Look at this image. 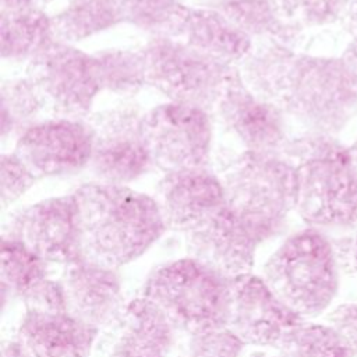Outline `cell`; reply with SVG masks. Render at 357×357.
<instances>
[{"mask_svg":"<svg viewBox=\"0 0 357 357\" xmlns=\"http://www.w3.org/2000/svg\"><path fill=\"white\" fill-rule=\"evenodd\" d=\"M245 85L307 132L333 134L357 110V73L342 59L257 40L238 66Z\"/></svg>","mask_w":357,"mask_h":357,"instance_id":"obj_1","label":"cell"},{"mask_svg":"<svg viewBox=\"0 0 357 357\" xmlns=\"http://www.w3.org/2000/svg\"><path fill=\"white\" fill-rule=\"evenodd\" d=\"M79 206L84 255L120 268L139 258L167 230L155 197L124 184L84 183Z\"/></svg>","mask_w":357,"mask_h":357,"instance_id":"obj_2","label":"cell"},{"mask_svg":"<svg viewBox=\"0 0 357 357\" xmlns=\"http://www.w3.org/2000/svg\"><path fill=\"white\" fill-rule=\"evenodd\" d=\"M296 167L298 216L310 227L347 229L357 223V173L349 149L328 134L289 138L280 152Z\"/></svg>","mask_w":357,"mask_h":357,"instance_id":"obj_3","label":"cell"},{"mask_svg":"<svg viewBox=\"0 0 357 357\" xmlns=\"http://www.w3.org/2000/svg\"><path fill=\"white\" fill-rule=\"evenodd\" d=\"M261 276L287 307L310 319L332 304L340 272L331 238L307 226L283 240L264 264Z\"/></svg>","mask_w":357,"mask_h":357,"instance_id":"obj_4","label":"cell"},{"mask_svg":"<svg viewBox=\"0 0 357 357\" xmlns=\"http://www.w3.org/2000/svg\"><path fill=\"white\" fill-rule=\"evenodd\" d=\"M142 296L152 300L180 333L226 325L230 278L187 255L151 272Z\"/></svg>","mask_w":357,"mask_h":357,"instance_id":"obj_5","label":"cell"},{"mask_svg":"<svg viewBox=\"0 0 357 357\" xmlns=\"http://www.w3.org/2000/svg\"><path fill=\"white\" fill-rule=\"evenodd\" d=\"M226 202L265 226L282 231L297 202V173L282 153L240 151L220 160L218 172Z\"/></svg>","mask_w":357,"mask_h":357,"instance_id":"obj_6","label":"cell"},{"mask_svg":"<svg viewBox=\"0 0 357 357\" xmlns=\"http://www.w3.org/2000/svg\"><path fill=\"white\" fill-rule=\"evenodd\" d=\"M141 49L146 84L170 102L194 105L212 113L238 71L169 35H153Z\"/></svg>","mask_w":357,"mask_h":357,"instance_id":"obj_7","label":"cell"},{"mask_svg":"<svg viewBox=\"0 0 357 357\" xmlns=\"http://www.w3.org/2000/svg\"><path fill=\"white\" fill-rule=\"evenodd\" d=\"M144 114L137 105L120 103L86 117L93 131L88 167L96 181L127 185L155 167L144 132Z\"/></svg>","mask_w":357,"mask_h":357,"instance_id":"obj_8","label":"cell"},{"mask_svg":"<svg viewBox=\"0 0 357 357\" xmlns=\"http://www.w3.org/2000/svg\"><path fill=\"white\" fill-rule=\"evenodd\" d=\"M26 75L52 117L86 119L102 92L93 54L60 40L28 63Z\"/></svg>","mask_w":357,"mask_h":357,"instance_id":"obj_9","label":"cell"},{"mask_svg":"<svg viewBox=\"0 0 357 357\" xmlns=\"http://www.w3.org/2000/svg\"><path fill=\"white\" fill-rule=\"evenodd\" d=\"M212 113L202 107L165 102L144 114V132L155 167L166 172L209 167Z\"/></svg>","mask_w":357,"mask_h":357,"instance_id":"obj_10","label":"cell"},{"mask_svg":"<svg viewBox=\"0 0 357 357\" xmlns=\"http://www.w3.org/2000/svg\"><path fill=\"white\" fill-rule=\"evenodd\" d=\"M273 234L227 202L184 233L187 255L227 278L252 272L258 247Z\"/></svg>","mask_w":357,"mask_h":357,"instance_id":"obj_11","label":"cell"},{"mask_svg":"<svg viewBox=\"0 0 357 357\" xmlns=\"http://www.w3.org/2000/svg\"><path fill=\"white\" fill-rule=\"evenodd\" d=\"M3 234L18 240L49 264L66 265L84 255L74 192L49 197L15 211Z\"/></svg>","mask_w":357,"mask_h":357,"instance_id":"obj_12","label":"cell"},{"mask_svg":"<svg viewBox=\"0 0 357 357\" xmlns=\"http://www.w3.org/2000/svg\"><path fill=\"white\" fill-rule=\"evenodd\" d=\"M92 144L86 119L45 117L17 137L14 152L38 178L57 177L88 167Z\"/></svg>","mask_w":357,"mask_h":357,"instance_id":"obj_13","label":"cell"},{"mask_svg":"<svg viewBox=\"0 0 357 357\" xmlns=\"http://www.w3.org/2000/svg\"><path fill=\"white\" fill-rule=\"evenodd\" d=\"M212 117L241 145V151L280 153L289 141L286 116L255 95L243 81L240 70L218 100Z\"/></svg>","mask_w":357,"mask_h":357,"instance_id":"obj_14","label":"cell"},{"mask_svg":"<svg viewBox=\"0 0 357 357\" xmlns=\"http://www.w3.org/2000/svg\"><path fill=\"white\" fill-rule=\"evenodd\" d=\"M303 321L252 272L230 279L226 325L244 344L276 347L289 329Z\"/></svg>","mask_w":357,"mask_h":357,"instance_id":"obj_15","label":"cell"},{"mask_svg":"<svg viewBox=\"0 0 357 357\" xmlns=\"http://www.w3.org/2000/svg\"><path fill=\"white\" fill-rule=\"evenodd\" d=\"M59 279L68 314L98 331L110 326L126 304L119 268L82 255L63 265Z\"/></svg>","mask_w":357,"mask_h":357,"instance_id":"obj_16","label":"cell"},{"mask_svg":"<svg viewBox=\"0 0 357 357\" xmlns=\"http://www.w3.org/2000/svg\"><path fill=\"white\" fill-rule=\"evenodd\" d=\"M155 199L167 230L183 234L226 204L222 180L209 167L166 172L158 183Z\"/></svg>","mask_w":357,"mask_h":357,"instance_id":"obj_17","label":"cell"},{"mask_svg":"<svg viewBox=\"0 0 357 357\" xmlns=\"http://www.w3.org/2000/svg\"><path fill=\"white\" fill-rule=\"evenodd\" d=\"M99 333L68 312L25 310L15 340L31 357H91Z\"/></svg>","mask_w":357,"mask_h":357,"instance_id":"obj_18","label":"cell"},{"mask_svg":"<svg viewBox=\"0 0 357 357\" xmlns=\"http://www.w3.org/2000/svg\"><path fill=\"white\" fill-rule=\"evenodd\" d=\"M105 331L106 347L131 349L165 357H170L180 335L170 318L142 294L126 303Z\"/></svg>","mask_w":357,"mask_h":357,"instance_id":"obj_19","label":"cell"},{"mask_svg":"<svg viewBox=\"0 0 357 357\" xmlns=\"http://www.w3.org/2000/svg\"><path fill=\"white\" fill-rule=\"evenodd\" d=\"M173 36L192 49L230 66H240L254 40L236 28L223 14L208 6H187Z\"/></svg>","mask_w":357,"mask_h":357,"instance_id":"obj_20","label":"cell"},{"mask_svg":"<svg viewBox=\"0 0 357 357\" xmlns=\"http://www.w3.org/2000/svg\"><path fill=\"white\" fill-rule=\"evenodd\" d=\"M204 6L218 10L252 40H273L293 47L301 32L287 20L278 0H208Z\"/></svg>","mask_w":357,"mask_h":357,"instance_id":"obj_21","label":"cell"},{"mask_svg":"<svg viewBox=\"0 0 357 357\" xmlns=\"http://www.w3.org/2000/svg\"><path fill=\"white\" fill-rule=\"evenodd\" d=\"M54 40L52 17L40 6L0 11V53L3 60L29 63Z\"/></svg>","mask_w":357,"mask_h":357,"instance_id":"obj_22","label":"cell"},{"mask_svg":"<svg viewBox=\"0 0 357 357\" xmlns=\"http://www.w3.org/2000/svg\"><path fill=\"white\" fill-rule=\"evenodd\" d=\"M0 290L3 307L18 300L24 305L52 279L49 262L15 238L1 234Z\"/></svg>","mask_w":357,"mask_h":357,"instance_id":"obj_23","label":"cell"},{"mask_svg":"<svg viewBox=\"0 0 357 357\" xmlns=\"http://www.w3.org/2000/svg\"><path fill=\"white\" fill-rule=\"evenodd\" d=\"M121 24L116 0H67L54 15V39L74 45Z\"/></svg>","mask_w":357,"mask_h":357,"instance_id":"obj_24","label":"cell"},{"mask_svg":"<svg viewBox=\"0 0 357 357\" xmlns=\"http://www.w3.org/2000/svg\"><path fill=\"white\" fill-rule=\"evenodd\" d=\"M92 54L102 91L130 98L148 85L141 49L110 47Z\"/></svg>","mask_w":357,"mask_h":357,"instance_id":"obj_25","label":"cell"},{"mask_svg":"<svg viewBox=\"0 0 357 357\" xmlns=\"http://www.w3.org/2000/svg\"><path fill=\"white\" fill-rule=\"evenodd\" d=\"M1 96V139L17 137L29 126L42 120L47 113L40 93L28 75L4 79L0 88Z\"/></svg>","mask_w":357,"mask_h":357,"instance_id":"obj_26","label":"cell"},{"mask_svg":"<svg viewBox=\"0 0 357 357\" xmlns=\"http://www.w3.org/2000/svg\"><path fill=\"white\" fill-rule=\"evenodd\" d=\"M276 357H354L343 336L329 324L300 321L286 332Z\"/></svg>","mask_w":357,"mask_h":357,"instance_id":"obj_27","label":"cell"},{"mask_svg":"<svg viewBox=\"0 0 357 357\" xmlns=\"http://www.w3.org/2000/svg\"><path fill=\"white\" fill-rule=\"evenodd\" d=\"M121 22L151 36L170 35L187 6L180 0H116Z\"/></svg>","mask_w":357,"mask_h":357,"instance_id":"obj_28","label":"cell"},{"mask_svg":"<svg viewBox=\"0 0 357 357\" xmlns=\"http://www.w3.org/2000/svg\"><path fill=\"white\" fill-rule=\"evenodd\" d=\"M244 346L240 337L223 325L180 333L172 354L173 357H240Z\"/></svg>","mask_w":357,"mask_h":357,"instance_id":"obj_29","label":"cell"},{"mask_svg":"<svg viewBox=\"0 0 357 357\" xmlns=\"http://www.w3.org/2000/svg\"><path fill=\"white\" fill-rule=\"evenodd\" d=\"M289 21L297 26L328 25L343 17L347 0H278Z\"/></svg>","mask_w":357,"mask_h":357,"instance_id":"obj_30","label":"cell"},{"mask_svg":"<svg viewBox=\"0 0 357 357\" xmlns=\"http://www.w3.org/2000/svg\"><path fill=\"white\" fill-rule=\"evenodd\" d=\"M39 178L13 152H3L0 156V199L6 209L32 188Z\"/></svg>","mask_w":357,"mask_h":357,"instance_id":"obj_31","label":"cell"},{"mask_svg":"<svg viewBox=\"0 0 357 357\" xmlns=\"http://www.w3.org/2000/svg\"><path fill=\"white\" fill-rule=\"evenodd\" d=\"M326 324L343 336L354 357H357V300L346 301L332 308L326 315Z\"/></svg>","mask_w":357,"mask_h":357,"instance_id":"obj_32","label":"cell"},{"mask_svg":"<svg viewBox=\"0 0 357 357\" xmlns=\"http://www.w3.org/2000/svg\"><path fill=\"white\" fill-rule=\"evenodd\" d=\"M339 272L357 278V233L331 238Z\"/></svg>","mask_w":357,"mask_h":357,"instance_id":"obj_33","label":"cell"},{"mask_svg":"<svg viewBox=\"0 0 357 357\" xmlns=\"http://www.w3.org/2000/svg\"><path fill=\"white\" fill-rule=\"evenodd\" d=\"M343 21L346 29L353 35L357 36V0H349L343 13Z\"/></svg>","mask_w":357,"mask_h":357,"instance_id":"obj_34","label":"cell"},{"mask_svg":"<svg viewBox=\"0 0 357 357\" xmlns=\"http://www.w3.org/2000/svg\"><path fill=\"white\" fill-rule=\"evenodd\" d=\"M105 357H165L159 354L131 350V349H120V347H106Z\"/></svg>","mask_w":357,"mask_h":357,"instance_id":"obj_35","label":"cell"},{"mask_svg":"<svg viewBox=\"0 0 357 357\" xmlns=\"http://www.w3.org/2000/svg\"><path fill=\"white\" fill-rule=\"evenodd\" d=\"M1 357H31L22 346L15 340H7L1 346Z\"/></svg>","mask_w":357,"mask_h":357,"instance_id":"obj_36","label":"cell"},{"mask_svg":"<svg viewBox=\"0 0 357 357\" xmlns=\"http://www.w3.org/2000/svg\"><path fill=\"white\" fill-rule=\"evenodd\" d=\"M38 4V0H0V11H17Z\"/></svg>","mask_w":357,"mask_h":357,"instance_id":"obj_37","label":"cell"},{"mask_svg":"<svg viewBox=\"0 0 357 357\" xmlns=\"http://www.w3.org/2000/svg\"><path fill=\"white\" fill-rule=\"evenodd\" d=\"M342 59L349 64V67L351 70H354L357 73V36H353V39L344 49Z\"/></svg>","mask_w":357,"mask_h":357,"instance_id":"obj_38","label":"cell"},{"mask_svg":"<svg viewBox=\"0 0 357 357\" xmlns=\"http://www.w3.org/2000/svg\"><path fill=\"white\" fill-rule=\"evenodd\" d=\"M347 149H349V156H350L351 166L354 167V170H356V173H357V139H356V142H354L350 148H347Z\"/></svg>","mask_w":357,"mask_h":357,"instance_id":"obj_39","label":"cell"},{"mask_svg":"<svg viewBox=\"0 0 357 357\" xmlns=\"http://www.w3.org/2000/svg\"><path fill=\"white\" fill-rule=\"evenodd\" d=\"M53 1H57V0H38V4H49Z\"/></svg>","mask_w":357,"mask_h":357,"instance_id":"obj_40","label":"cell"},{"mask_svg":"<svg viewBox=\"0 0 357 357\" xmlns=\"http://www.w3.org/2000/svg\"><path fill=\"white\" fill-rule=\"evenodd\" d=\"M354 231L357 233V223H356V226H354Z\"/></svg>","mask_w":357,"mask_h":357,"instance_id":"obj_41","label":"cell"}]
</instances>
